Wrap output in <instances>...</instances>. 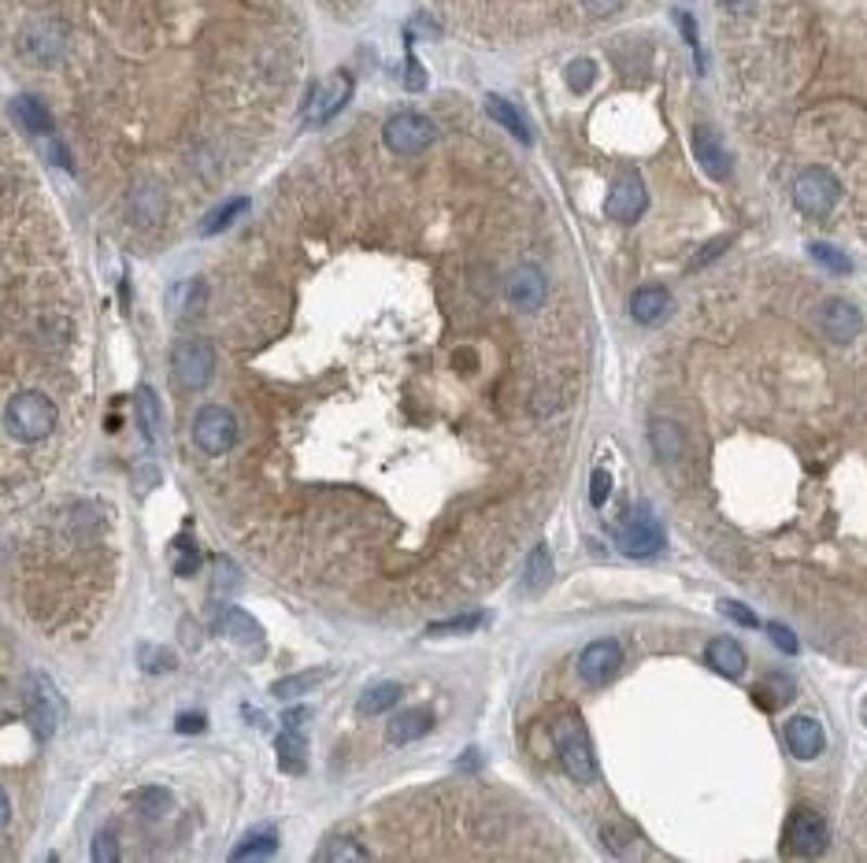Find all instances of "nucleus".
<instances>
[{"mask_svg":"<svg viewBox=\"0 0 867 863\" xmlns=\"http://www.w3.org/2000/svg\"><path fill=\"white\" fill-rule=\"evenodd\" d=\"M4 430L23 445L45 442L56 430V404L41 390H23L4 404Z\"/></svg>","mask_w":867,"mask_h":863,"instance_id":"f257e3e1","label":"nucleus"},{"mask_svg":"<svg viewBox=\"0 0 867 863\" xmlns=\"http://www.w3.org/2000/svg\"><path fill=\"white\" fill-rule=\"evenodd\" d=\"M23 705H26V719H30V731L38 734V741H49L63 726V719H67V700H63V694L56 689V682L41 671L26 674Z\"/></svg>","mask_w":867,"mask_h":863,"instance_id":"f03ea898","label":"nucleus"},{"mask_svg":"<svg viewBox=\"0 0 867 863\" xmlns=\"http://www.w3.org/2000/svg\"><path fill=\"white\" fill-rule=\"evenodd\" d=\"M553 741H556L560 763H564L567 775H571L575 782H582V786L598 782V757H593V745H590V734H586L582 719H578V715L556 719V723H553Z\"/></svg>","mask_w":867,"mask_h":863,"instance_id":"7ed1b4c3","label":"nucleus"},{"mask_svg":"<svg viewBox=\"0 0 867 863\" xmlns=\"http://www.w3.org/2000/svg\"><path fill=\"white\" fill-rule=\"evenodd\" d=\"M171 375L183 390L197 393L212 382L215 375V348L204 338H183L171 353Z\"/></svg>","mask_w":867,"mask_h":863,"instance_id":"20e7f679","label":"nucleus"},{"mask_svg":"<svg viewBox=\"0 0 867 863\" xmlns=\"http://www.w3.org/2000/svg\"><path fill=\"white\" fill-rule=\"evenodd\" d=\"M434 138H438V127L419 112H397L382 127L386 149H393L397 156H419L434 145Z\"/></svg>","mask_w":867,"mask_h":863,"instance_id":"39448f33","label":"nucleus"},{"mask_svg":"<svg viewBox=\"0 0 867 863\" xmlns=\"http://www.w3.org/2000/svg\"><path fill=\"white\" fill-rule=\"evenodd\" d=\"M234 442H238V419H234V411L219 408V404H204L193 416V445L204 456H223L230 453Z\"/></svg>","mask_w":867,"mask_h":863,"instance_id":"423d86ee","label":"nucleus"},{"mask_svg":"<svg viewBox=\"0 0 867 863\" xmlns=\"http://www.w3.org/2000/svg\"><path fill=\"white\" fill-rule=\"evenodd\" d=\"M793 204L808 215V219H824L838 204V178L827 167H805L793 182Z\"/></svg>","mask_w":867,"mask_h":863,"instance_id":"0eeeda50","label":"nucleus"},{"mask_svg":"<svg viewBox=\"0 0 867 863\" xmlns=\"http://www.w3.org/2000/svg\"><path fill=\"white\" fill-rule=\"evenodd\" d=\"M830 841V826L819 812L797 808L786 823V852L790 856H819Z\"/></svg>","mask_w":867,"mask_h":863,"instance_id":"6e6552de","label":"nucleus"},{"mask_svg":"<svg viewBox=\"0 0 867 863\" xmlns=\"http://www.w3.org/2000/svg\"><path fill=\"white\" fill-rule=\"evenodd\" d=\"M645 208H649V193H645V182H641L638 170L619 175L616 182H612V190H608V201H604L608 219L634 223V219H641V212H645Z\"/></svg>","mask_w":867,"mask_h":863,"instance_id":"1a4fd4ad","label":"nucleus"},{"mask_svg":"<svg viewBox=\"0 0 867 863\" xmlns=\"http://www.w3.org/2000/svg\"><path fill=\"white\" fill-rule=\"evenodd\" d=\"M349 97H352V75H349V71H334L327 83H319V86L312 89L304 115H309L312 127H319V123H330L334 115H338L341 107L349 104Z\"/></svg>","mask_w":867,"mask_h":863,"instance_id":"9d476101","label":"nucleus"},{"mask_svg":"<svg viewBox=\"0 0 867 863\" xmlns=\"http://www.w3.org/2000/svg\"><path fill=\"white\" fill-rule=\"evenodd\" d=\"M504 293H508V301L516 304L519 312H538L541 304H545V296H549V282H545V275H541V267L523 264V267H516V271L508 275Z\"/></svg>","mask_w":867,"mask_h":863,"instance_id":"9b49d317","label":"nucleus"},{"mask_svg":"<svg viewBox=\"0 0 867 863\" xmlns=\"http://www.w3.org/2000/svg\"><path fill=\"white\" fill-rule=\"evenodd\" d=\"M623 668V649L612 637H601V642H590L578 656V674H582L586 682H593V686H601V682H608L612 674Z\"/></svg>","mask_w":867,"mask_h":863,"instance_id":"f8f14e48","label":"nucleus"},{"mask_svg":"<svg viewBox=\"0 0 867 863\" xmlns=\"http://www.w3.org/2000/svg\"><path fill=\"white\" fill-rule=\"evenodd\" d=\"M661 545H664L661 526H656V519H653V516H645V511L630 516L627 523L619 526V548H623V553H627V556H653Z\"/></svg>","mask_w":867,"mask_h":863,"instance_id":"ddd939ff","label":"nucleus"},{"mask_svg":"<svg viewBox=\"0 0 867 863\" xmlns=\"http://www.w3.org/2000/svg\"><path fill=\"white\" fill-rule=\"evenodd\" d=\"M819 330H824L830 341H853L864 330V319H860V312H856L849 301H838V296H830L824 308H819Z\"/></svg>","mask_w":867,"mask_h":863,"instance_id":"4468645a","label":"nucleus"},{"mask_svg":"<svg viewBox=\"0 0 867 863\" xmlns=\"http://www.w3.org/2000/svg\"><path fill=\"white\" fill-rule=\"evenodd\" d=\"M167 212V193L156 182H138L126 196V215H130L138 227H156Z\"/></svg>","mask_w":867,"mask_h":863,"instance_id":"2eb2a0df","label":"nucleus"},{"mask_svg":"<svg viewBox=\"0 0 867 863\" xmlns=\"http://www.w3.org/2000/svg\"><path fill=\"white\" fill-rule=\"evenodd\" d=\"M690 141H693V156H698V164L708 170L712 178H727L730 175V152L722 149L716 130L701 123V127H693Z\"/></svg>","mask_w":867,"mask_h":863,"instance_id":"dca6fc26","label":"nucleus"},{"mask_svg":"<svg viewBox=\"0 0 867 863\" xmlns=\"http://www.w3.org/2000/svg\"><path fill=\"white\" fill-rule=\"evenodd\" d=\"M786 745H790V752L797 760H816L827 745V734L812 715H797L786 723Z\"/></svg>","mask_w":867,"mask_h":863,"instance_id":"f3484780","label":"nucleus"},{"mask_svg":"<svg viewBox=\"0 0 867 863\" xmlns=\"http://www.w3.org/2000/svg\"><path fill=\"white\" fill-rule=\"evenodd\" d=\"M630 316L638 322H645V327H656V322H664L671 316V293H667L664 285H641V290L630 296Z\"/></svg>","mask_w":867,"mask_h":863,"instance_id":"a211bd4d","label":"nucleus"},{"mask_svg":"<svg viewBox=\"0 0 867 863\" xmlns=\"http://www.w3.org/2000/svg\"><path fill=\"white\" fill-rule=\"evenodd\" d=\"M204 301H208V285L201 282V278H186V282H178L167 296L171 316H175L178 322H189V319L201 316Z\"/></svg>","mask_w":867,"mask_h":863,"instance_id":"6ab92c4d","label":"nucleus"},{"mask_svg":"<svg viewBox=\"0 0 867 863\" xmlns=\"http://www.w3.org/2000/svg\"><path fill=\"white\" fill-rule=\"evenodd\" d=\"M704 660H708V668L719 671L722 678H738V674L745 671V649L734 637H712L708 649H704Z\"/></svg>","mask_w":867,"mask_h":863,"instance_id":"aec40b11","label":"nucleus"},{"mask_svg":"<svg viewBox=\"0 0 867 863\" xmlns=\"http://www.w3.org/2000/svg\"><path fill=\"white\" fill-rule=\"evenodd\" d=\"M434 731V715L427 708H409V712L393 715V723L386 726V741L390 745H412L419 741L423 734Z\"/></svg>","mask_w":867,"mask_h":863,"instance_id":"412c9836","label":"nucleus"},{"mask_svg":"<svg viewBox=\"0 0 867 863\" xmlns=\"http://www.w3.org/2000/svg\"><path fill=\"white\" fill-rule=\"evenodd\" d=\"M219 634H227L230 642L246 645V649H260V645H264V631H260V623L241 608L223 611V615H219Z\"/></svg>","mask_w":867,"mask_h":863,"instance_id":"4be33fe9","label":"nucleus"},{"mask_svg":"<svg viewBox=\"0 0 867 863\" xmlns=\"http://www.w3.org/2000/svg\"><path fill=\"white\" fill-rule=\"evenodd\" d=\"M275 749H278V767L286 775H304V767H309V741H304L301 731H289L286 726V734H278Z\"/></svg>","mask_w":867,"mask_h":863,"instance_id":"5701e85b","label":"nucleus"},{"mask_svg":"<svg viewBox=\"0 0 867 863\" xmlns=\"http://www.w3.org/2000/svg\"><path fill=\"white\" fill-rule=\"evenodd\" d=\"M486 112H490V119L501 123V127L508 130L512 138H519L523 145H530V141H535V134H530L527 119H523V112H519V107H512L508 101H504V97H486Z\"/></svg>","mask_w":867,"mask_h":863,"instance_id":"b1692460","label":"nucleus"},{"mask_svg":"<svg viewBox=\"0 0 867 863\" xmlns=\"http://www.w3.org/2000/svg\"><path fill=\"white\" fill-rule=\"evenodd\" d=\"M12 115H15V123H20L26 134H49L52 130V115H49V107L38 101V97H15Z\"/></svg>","mask_w":867,"mask_h":863,"instance_id":"393cba45","label":"nucleus"},{"mask_svg":"<svg viewBox=\"0 0 867 863\" xmlns=\"http://www.w3.org/2000/svg\"><path fill=\"white\" fill-rule=\"evenodd\" d=\"M401 694H404L401 682H375V686L364 689V697L356 700V712L360 715H382V712H390L397 700H401Z\"/></svg>","mask_w":867,"mask_h":863,"instance_id":"a878e982","label":"nucleus"},{"mask_svg":"<svg viewBox=\"0 0 867 863\" xmlns=\"http://www.w3.org/2000/svg\"><path fill=\"white\" fill-rule=\"evenodd\" d=\"M23 49L30 52L38 64H52V60L63 52L56 26H30V30H26V38H23Z\"/></svg>","mask_w":867,"mask_h":863,"instance_id":"bb28decb","label":"nucleus"},{"mask_svg":"<svg viewBox=\"0 0 867 863\" xmlns=\"http://www.w3.org/2000/svg\"><path fill=\"white\" fill-rule=\"evenodd\" d=\"M330 671L315 668V671H301V674H289V678H278L275 686H271V694L278 700H289V697H301V694H312L319 682H327Z\"/></svg>","mask_w":867,"mask_h":863,"instance_id":"cd10ccee","label":"nucleus"},{"mask_svg":"<svg viewBox=\"0 0 867 863\" xmlns=\"http://www.w3.org/2000/svg\"><path fill=\"white\" fill-rule=\"evenodd\" d=\"M275 849H278V834L275 830H252L249 838L230 852V860H238V863L267 860V856H275Z\"/></svg>","mask_w":867,"mask_h":863,"instance_id":"c85d7f7f","label":"nucleus"},{"mask_svg":"<svg viewBox=\"0 0 867 863\" xmlns=\"http://www.w3.org/2000/svg\"><path fill=\"white\" fill-rule=\"evenodd\" d=\"M549 579H553V556H549L545 545H538L527 560V571H523V586H527L530 593H538V589L549 586Z\"/></svg>","mask_w":867,"mask_h":863,"instance_id":"c756f323","label":"nucleus"},{"mask_svg":"<svg viewBox=\"0 0 867 863\" xmlns=\"http://www.w3.org/2000/svg\"><path fill=\"white\" fill-rule=\"evenodd\" d=\"M246 208H249L246 196H238V201L219 204V208H215V212H208V215H204L201 233H204V238H215V233H223L227 227H234V219H238V215H246Z\"/></svg>","mask_w":867,"mask_h":863,"instance_id":"7c9ffc66","label":"nucleus"},{"mask_svg":"<svg viewBox=\"0 0 867 863\" xmlns=\"http://www.w3.org/2000/svg\"><path fill=\"white\" fill-rule=\"evenodd\" d=\"M171 804H175V797H171V789H164V786H144L134 794V808H138L141 815H149V820L167 815Z\"/></svg>","mask_w":867,"mask_h":863,"instance_id":"2f4dec72","label":"nucleus"},{"mask_svg":"<svg viewBox=\"0 0 867 863\" xmlns=\"http://www.w3.org/2000/svg\"><path fill=\"white\" fill-rule=\"evenodd\" d=\"M601 841H604V849L612 852V856H619V860H630V856H638V838L634 834L627 830V826H616V823H604L601 826Z\"/></svg>","mask_w":867,"mask_h":863,"instance_id":"473e14b6","label":"nucleus"},{"mask_svg":"<svg viewBox=\"0 0 867 863\" xmlns=\"http://www.w3.org/2000/svg\"><path fill=\"white\" fill-rule=\"evenodd\" d=\"M138 422H141L144 442H160V401L149 385L138 393Z\"/></svg>","mask_w":867,"mask_h":863,"instance_id":"72a5a7b5","label":"nucleus"},{"mask_svg":"<svg viewBox=\"0 0 867 863\" xmlns=\"http://www.w3.org/2000/svg\"><path fill=\"white\" fill-rule=\"evenodd\" d=\"M564 78H567V89H571V93H586V89L598 83V64H593V60H586V56H578V60L567 64Z\"/></svg>","mask_w":867,"mask_h":863,"instance_id":"f704fd0d","label":"nucleus"},{"mask_svg":"<svg viewBox=\"0 0 867 863\" xmlns=\"http://www.w3.org/2000/svg\"><path fill=\"white\" fill-rule=\"evenodd\" d=\"M808 253L816 264H824L827 271H834V275H849L853 271V259H849L842 249H834V245H824V241H816V245H808Z\"/></svg>","mask_w":867,"mask_h":863,"instance_id":"c9c22d12","label":"nucleus"},{"mask_svg":"<svg viewBox=\"0 0 867 863\" xmlns=\"http://www.w3.org/2000/svg\"><path fill=\"white\" fill-rule=\"evenodd\" d=\"M141 668L149 671V674H167V671H175L178 663H175V652L164 649V645H141Z\"/></svg>","mask_w":867,"mask_h":863,"instance_id":"e433bc0d","label":"nucleus"},{"mask_svg":"<svg viewBox=\"0 0 867 863\" xmlns=\"http://www.w3.org/2000/svg\"><path fill=\"white\" fill-rule=\"evenodd\" d=\"M482 626V615L472 611V615H456V619H445V623H430L427 634L430 637H445V634H472Z\"/></svg>","mask_w":867,"mask_h":863,"instance_id":"4c0bfd02","label":"nucleus"},{"mask_svg":"<svg viewBox=\"0 0 867 863\" xmlns=\"http://www.w3.org/2000/svg\"><path fill=\"white\" fill-rule=\"evenodd\" d=\"M653 442H656V453L661 456H679V430L671 427V422H656L653 427Z\"/></svg>","mask_w":867,"mask_h":863,"instance_id":"58836bf2","label":"nucleus"},{"mask_svg":"<svg viewBox=\"0 0 867 863\" xmlns=\"http://www.w3.org/2000/svg\"><path fill=\"white\" fill-rule=\"evenodd\" d=\"M93 860L97 863H115V860H120V841H115L112 830H97V838H93Z\"/></svg>","mask_w":867,"mask_h":863,"instance_id":"ea45409f","label":"nucleus"},{"mask_svg":"<svg viewBox=\"0 0 867 863\" xmlns=\"http://www.w3.org/2000/svg\"><path fill=\"white\" fill-rule=\"evenodd\" d=\"M175 548H178V553H183V556H178V560H175V574H183V579H189V574L201 568V553H197V548L189 545L186 537H183V542H178Z\"/></svg>","mask_w":867,"mask_h":863,"instance_id":"a19ab883","label":"nucleus"},{"mask_svg":"<svg viewBox=\"0 0 867 863\" xmlns=\"http://www.w3.org/2000/svg\"><path fill=\"white\" fill-rule=\"evenodd\" d=\"M764 689H771V705H790L793 700V682L786 678V674H771V678L764 682Z\"/></svg>","mask_w":867,"mask_h":863,"instance_id":"79ce46f5","label":"nucleus"},{"mask_svg":"<svg viewBox=\"0 0 867 863\" xmlns=\"http://www.w3.org/2000/svg\"><path fill=\"white\" fill-rule=\"evenodd\" d=\"M234 586H238V568H234L227 556H219V560H215V589L227 593Z\"/></svg>","mask_w":867,"mask_h":863,"instance_id":"37998d69","label":"nucleus"},{"mask_svg":"<svg viewBox=\"0 0 867 863\" xmlns=\"http://www.w3.org/2000/svg\"><path fill=\"white\" fill-rule=\"evenodd\" d=\"M675 20H679V26H682V38L690 41V49H693V52H698V67L704 71V52H701V41H698V23H693V15L679 12V15H675Z\"/></svg>","mask_w":867,"mask_h":863,"instance_id":"c03bdc74","label":"nucleus"},{"mask_svg":"<svg viewBox=\"0 0 867 863\" xmlns=\"http://www.w3.org/2000/svg\"><path fill=\"white\" fill-rule=\"evenodd\" d=\"M608 493H612V474L608 471H593V479H590V500L601 508L604 500H608Z\"/></svg>","mask_w":867,"mask_h":863,"instance_id":"a18cd8bd","label":"nucleus"},{"mask_svg":"<svg viewBox=\"0 0 867 863\" xmlns=\"http://www.w3.org/2000/svg\"><path fill=\"white\" fill-rule=\"evenodd\" d=\"M175 731L178 734H204L208 719L201 712H183V715H175Z\"/></svg>","mask_w":867,"mask_h":863,"instance_id":"49530a36","label":"nucleus"},{"mask_svg":"<svg viewBox=\"0 0 867 863\" xmlns=\"http://www.w3.org/2000/svg\"><path fill=\"white\" fill-rule=\"evenodd\" d=\"M727 245H730V238H716V241H708V245H704L701 253L690 259V267H693V271H701V267H704V264H712V259H716V256H719Z\"/></svg>","mask_w":867,"mask_h":863,"instance_id":"de8ad7c7","label":"nucleus"},{"mask_svg":"<svg viewBox=\"0 0 867 863\" xmlns=\"http://www.w3.org/2000/svg\"><path fill=\"white\" fill-rule=\"evenodd\" d=\"M323 860H367V852L360 849V845H349L341 838V845H330V849L323 852Z\"/></svg>","mask_w":867,"mask_h":863,"instance_id":"09e8293b","label":"nucleus"},{"mask_svg":"<svg viewBox=\"0 0 867 863\" xmlns=\"http://www.w3.org/2000/svg\"><path fill=\"white\" fill-rule=\"evenodd\" d=\"M767 634H771V642H775V645H779V649H782V652H790V656H793V652H797V637H793V631H790V626H782V623H771V626H767Z\"/></svg>","mask_w":867,"mask_h":863,"instance_id":"8fccbe9b","label":"nucleus"},{"mask_svg":"<svg viewBox=\"0 0 867 863\" xmlns=\"http://www.w3.org/2000/svg\"><path fill=\"white\" fill-rule=\"evenodd\" d=\"M719 611H722V615L734 619V623H742V626H756V615L745 605H738V600H722Z\"/></svg>","mask_w":867,"mask_h":863,"instance_id":"3c124183","label":"nucleus"},{"mask_svg":"<svg viewBox=\"0 0 867 863\" xmlns=\"http://www.w3.org/2000/svg\"><path fill=\"white\" fill-rule=\"evenodd\" d=\"M20 705H23V697H20V694H12V686H8V682L0 678V715L20 712Z\"/></svg>","mask_w":867,"mask_h":863,"instance_id":"603ef678","label":"nucleus"},{"mask_svg":"<svg viewBox=\"0 0 867 863\" xmlns=\"http://www.w3.org/2000/svg\"><path fill=\"white\" fill-rule=\"evenodd\" d=\"M582 4H586V12H590V15H616L627 0H582Z\"/></svg>","mask_w":867,"mask_h":863,"instance_id":"864d4df0","label":"nucleus"},{"mask_svg":"<svg viewBox=\"0 0 867 863\" xmlns=\"http://www.w3.org/2000/svg\"><path fill=\"white\" fill-rule=\"evenodd\" d=\"M304 719H312L309 708H289V712L282 715V723L289 726V731H301V726H304Z\"/></svg>","mask_w":867,"mask_h":863,"instance_id":"5fc2aeb1","label":"nucleus"},{"mask_svg":"<svg viewBox=\"0 0 867 863\" xmlns=\"http://www.w3.org/2000/svg\"><path fill=\"white\" fill-rule=\"evenodd\" d=\"M722 8H727L730 15H749L756 8V0H719Z\"/></svg>","mask_w":867,"mask_h":863,"instance_id":"6e6d98bb","label":"nucleus"},{"mask_svg":"<svg viewBox=\"0 0 867 863\" xmlns=\"http://www.w3.org/2000/svg\"><path fill=\"white\" fill-rule=\"evenodd\" d=\"M404 83H409V89H423V86H427V75H423V67L415 64V60H409V78H404Z\"/></svg>","mask_w":867,"mask_h":863,"instance_id":"4d7b16f0","label":"nucleus"},{"mask_svg":"<svg viewBox=\"0 0 867 863\" xmlns=\"http://www.w3.org/2000/svg\"><path fill=\"white\" fill-rule=\"evenodd\" d=\"M141 482H160V471H156V467H138V471H134V485H138V490H141Z\"/></svg>","mask_w":867,"mask_h":863,"instance_id":"13d9d810","label":"nucleus"},{"mask_svg":"<svg viewBox=\"0 0 867 863\" xmlns=\"http://www.w3.org/2000/svg\"><path fill=\"white\" fill-rule=\"evenodd\" d=\"M8 820H12V800H8L4 786H0V826H4Z\"/></svg>","mask_w":867,"mask_h":863,"instance_id":"bf43d9fd","label":"nucleus"},{"mask_svg":"<svg viewBox=\"0 0 867 863\" xmlns=\"http://www.w3.org/2000/svg\"><path fill=\"white\" fill-rule=\"evenodd\" d=\"M183 631H186V645H189V649H197V637H193V623H189V619H186V623H183Z\"/></svg>","mask_w":867,"mask_h":863,"instance_id":"052dcab7","label":"nucleus"}]
</instances>
